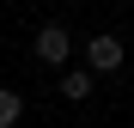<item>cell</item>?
I'll list each match as a JSON object with an SVG mask.
<instances>
[{"instance_id": "1", "label": "cell", "mask_w": 134, "mask_h": 128, "mask_svg": "<svg viewBox=\"0 0 134 128\" xmlns=\"http://www.w3.org/2000/svg\"><path fill=\"white\" fill-rule=\"evenodd\" d=\"M31 49H37V61H49V67H61V61L73 55V37H67V25H43Z\"/></svg>"}, {"instance_id": "2", "label": "cell", "mask_w": 134, "mask_h": 128, "mask_svg": "<svg viewBox=\"0 0 134 128\" xmlns=\"http://www.w3.org/2000/svg\"><path fill=\"white\" fill-rule=\"evenodd\" d=\"M85 61H92V73H116L122 67V37H92L85 43Z\"/></svg>"}, {"instance_id": "3", "label": "cell", "mask_w": 134, "mask_h": 128, "mask_svg": "<svg viewBox=\"0 0 134 128\" xmlns=\"http://www.w3.org/2000/svg\"><path fill=\"white\" fill-rule=\"evenodd\" d=\"M18 116H25V98H18V92H6V85H0V128H12Z\"/></svg>"}, {"instance_id": "4", "label": "cell", "mask_w": 134, "mask_h": 128, "mask_svg": "<svg viewBox=\"0 0 134 128\" xmlns=\"http://www.w3.org/2000/svg\"><path fill=\"white\" fill-rule=\"evenodd\" d=\"M85 92H92V73H61V98H85Z\"/></svg>"}]
</instances>
